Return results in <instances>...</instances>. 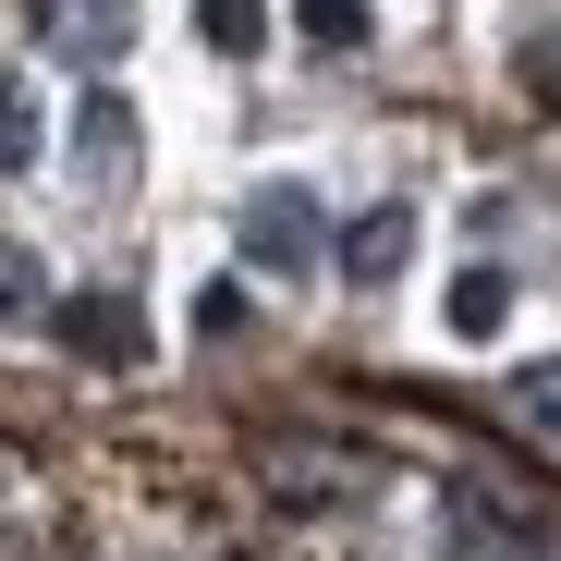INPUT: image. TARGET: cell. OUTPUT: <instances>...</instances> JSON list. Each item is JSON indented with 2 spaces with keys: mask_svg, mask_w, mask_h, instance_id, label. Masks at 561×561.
<instances>
[{
  "mask_svg": "<svg viewBox=\"0 0 561 561\" xmlns=\"http://www.w3.org/2000/svg\"><path fill=\"white\" fill-rule=\"evenodd\" d=\"M196 37H208L220 61H256V49H268V0H196Z\"/></svg>",
  "mask_w": 561,
  "mask_h": 561,
  "instance_id": "8",
  "label": "cell"
},
{
  "mask_svg": "<svg viewBox=\"0 0 561 561\" xmlns=\"http://www.w3.org/2000/svg\"><path fill=\"white\" fill-rule=\"evenodd\" d=\"M73 171H85V183H123V171H135V111L111 99V85L73 111Z\"/></svg>",
  "mask_w": 561,
  "mask_h": 561,
  "instance_id": "5",
  "label": "cell"
},
{
  "mask_svg": "<svg viewBox=\"0 0 561 561\" xmlns=\"http://www.w3.org/2000/svg\"><path fill=\"white\" fill-rule=\"evenodd\" d=\"M501 318H513V280H501V268H451V294H439V330H451V342H489Z\"/></svg>",
  "mask_w": 561,
  "mask_h": 561,
  "instance_id": "7",
  "label": "cell"
},
{
  "mask_svg": "<svg viewBox=\"0 0 561 561\" xmlns=\"http://www.w3.org/2000/svg\"><path fill=\"white\" fill-rule=\"evenodd\" d=\"M0 159H13V171L49 159V111H37V85H13V111H0Z\"/></svg>",
  "mask_w": 561,
  "mask_h": 561,
  "instance_id": "10",
  "label": "cell"
},
{
  "mask_svg": "<svg viewBox=\"0 0 561 561\" xmlns=\"http://www.w3.org/2000/svg\"><path fill=\"white\" fill-rule=\"evenodd\" d=\"M439 561H561V513H537L489 477H451L439 489Z\"/></svg>",
  "mask_w": 561,
  "mask_h": 561,
  "instance_id": "1",
  "label": "cell"
},
{
  "mask_svg": "<svg viewBox=\"0 0 561 561\" xmlns=\"http://www.w3.org/2000/svg\"><path fill=\"white\" fill-rule=\"evenodd\" d=\"M61 61H123L135 49V0H61Z\"/></svg>",
  "mask_w": 561,
  "mask_h": 561,
  "instance_id": "6",
  "label": "cell"
},
{
  "mask_svg": "<svg viewBox=\"0 0 561 561\" xmlns=\"http://www.w3.org/2000/svg\"><path fill=\"white\" fill-rule=\"evenodd\" d=\"M49 330H61L85 366H135V354H147V330H135V306H123V294H73Z\"/></svg>",
  "mask_w": 561,
  "mask_h": 561,
  "instance_id": "4",
  "label": "cell"
},
{
  "mask_svg": "<svg viewBox=\"0 0 561 561\" xmlns=\"http://www.w3.org/2000/svg\"><path fill=\"white\" fill-rule=\"evenodd\" d=\"M196 330H208V342H232V330H244V294H232V280H220V294H196Z\"/></svg>",
  "mask_w": 561,
  "mask_h": 561,
  "instance_id": "13",
  "label": "cell"
},
{
  "mask_svg": "<svg viewBox=\"0 0 561 561\" xmlns=\"http://www.w3.org/2000/svg\"><path fill=\"white\" fill-rule=\"evenodd\" d=\"M306 37H318V49H366L379 13H366V0H306Z\"/></svg>",
  "mask_w": 561,
  "mask_h": 561,
  "instance_id": "11",
  "label": "cell"
},
{
  "mask_svg": "<svg viewBox=\"0 0 561 561\" xmlns=\"http://www.w3.org/2000/svg\"><path fill=\"white\" fill-rule=\"evenodd\" d=\"M232 244H244V268H256V280H306V268H330V256H342V244H330V208L306 196V183H256L244 220H232Z\"/></svg>",
  "mask_w": 561,
  "mask_h": 561,
  "instance_id": "2",
  "label": "cell"
},
{
  "mask_svg": "<svg viewBox=\"0 0 561 561\" xmlns=\"http://www.w3.org/2000/svg\"><path fill=\"white\" fill-rule=\"evenodd\" d=\"M501 403H513V427L561 439V354H549V366H513V391H501Z\"/></svg>",
  "mask_w": 561,
  "mask_h": 561,
  "instance_id": "9",
  "label": "cell"
},
{
  "mask_svg": "<svg viewBox=\"0 0 561 561\" xmlns=\"http://www.w3.org/2000/svg\"><path fill=\"white\" fill-rule=\"evenodd\" d=\"M330 268L354 280V294H391V280L415 268V208H403V196H391V208H366V220L342 232V256H330Z\"/></svg>",
  "mask_w": 561,
  "mask_h": 561,
  "instance_id": "3",
  "label": "cell"
},
{
  "mask_svg": "<svg viewBox=\"0 0 561 561\" xmlns=\"http://www.w3.org/2000/svg\"><path fill=\"white\" fill-rule=\"evenodd\" d=\"M13 318L49 330V268H37V244H13Z\"/></svg>",
  "mask_w": 561,
  "mask_h": 561,
  "instance_id": "12",
  "label": "cell"
},
{
  "mask_svg": "<svg viewBox=\"0 0 561 561\" xmlns=\"http://www.w3.org/2000/svg\"><path fill=\"white\" fill-rule=\"evenodd\" d=\"M525 85H537V99L561 111V37H537V49H525Z\"/></svg>",
  "mask_w": 561,
  "mask_h": 561,
  "instance_id": "14",
  "label": "cell"
}]
</instances>
